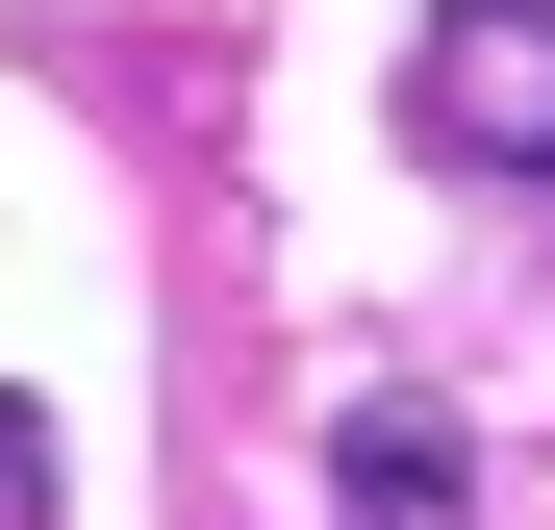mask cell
<instances>
[{
    "mask_svg": "<svg viewBox=\"0 0 555 530\" xmlns=\"http://www.w3.org/2000/svg\"><path fill=\"white\" fill-rule=\"evenodd\" d=\"M0 530H51V404H0Z\"/></svg>",
    "mask_w": 555,
    "mask_h": 530,
    "instance_id": "cell-3",
    "label": "cell"
},
{
    "mask_svg": "<svg viewBox=\"0 0 555 530\" xmlns=\"http://www.w3.org/2000/svg\"><path fill=\"white\" fill-rule=\"evenodd\" d=\"M328 505L353 530H480V429H454V404H353L328 429Z\"/></svg>",
    "mask_w": 555,
    "mask_h": 530,
    "instance_id": "cell-2",
    "label": "cell"
},
{
    "mask_svg": "<svg viewBox=\"0 0 555 530\" xmlns=\"http://www.w3.org/2000/svg\"><path fill=\"white\" fill-rule=\"evenodd\" d=\"M404 127H429L454 177H555V0H429Z\"/></svg>",
    "mask_w": 555,
    "mask_h": 530,
    "instance_id": "cell-1",
    "label": "cell"
}]
</instances>
